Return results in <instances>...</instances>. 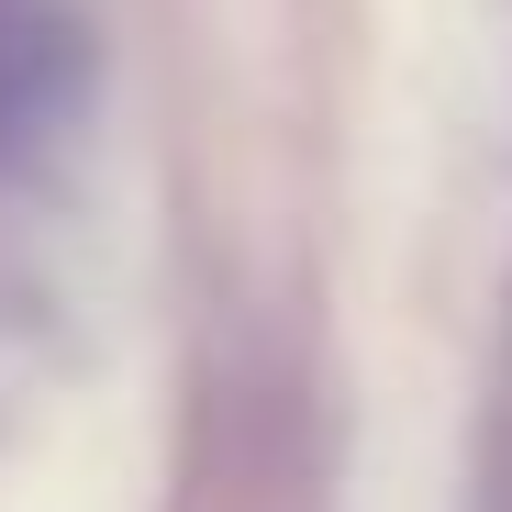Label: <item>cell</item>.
I'll return each instance as SVG.
<instances>
[{"label":"cell","instance_id":"cell-1","mask_svg":"<svg viewBox=\"0 0 512 512\" xmlns=\"http://www.w3.org/2000/svg\"><path fill=\"white\" fill-rule=\"evenodd\" d=\"M34 78H45V34H34V0H0V134L23 123Z\"/></svg>","mask_w":512,"mask_h":512}]
</instances>
